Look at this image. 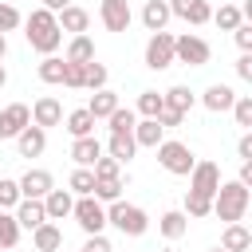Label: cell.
I'll return each mask as SVG.
<instances>
[{
	"instance_id": "obj_21",
	"label": "cell",
	"mask_w": 252,
	"mask_h": 252,
	"mask_svg": "<svg viewBox=\"0 0 252 252\" xmlns=\"http://www.w3.org/2000/svg\"><path fill=\"white\" fill-rule=\"evenodd\" d=\"M161 138H165V130L158 126V118H138V122H134V146H138V150H142V146H146V150H158Z\"/></svg>"
},
{
	"instance_id": "obj_30",
	"label": "cell",
	"mask_w": 252,
	"mask_h": 252,
	"mask_svg": "<svg viewBox=\"0 0 252 252\" xmlns=\"http://www.w3.org/2000/svg\"><path fill=\"white\" fill-rule=\"evenodd\" d=\"M63 59H67V63H91V59H94V43H91V35H71Z\"/></svg>"
},
{
	"instance_id": "obj_47",
	"label": "cell",
	"mask_w": 252,
	"mask_h": 252,
	"mask_svg": "<svg viewBox=\"0 0 252 252\" xmlns=\"http://www.w3.org/2000/svg\"><path fill=\"white\" fill-rule=\"evenodd\" d=\"M236 154H240V161H252V134H248V130L240 134V142H236Z\"/></svg>"
},
{
	"instance_id": "obj_15",
	"label": "cell",
	"mask_w": 252,
	"mask_h": 252,
	"mask_svg": "<svg viewBox=\"0 0 252 252\" xmlns=\"http://www.w3.org/2000/svg\"><path fill=\"white\" fill-rule=\"evenodd\" d=\"M232 102H236V91H232L228 83H213V87H205V94H201V106L213 110V114L232 110Z\"/></svg>"
},
{
	"instance_id": "obj_1",
	"label": "cell",
	"mask_w": 252,
	"mask_h": 252,
	"mask_svg": "<svg viewBox=\"0 0 252 252\" xmlns=\"http://www.w3.org/2000/svg\"><path fill=\"white\" fill-rule=\"evenodd\" d=\"M24 39H28L32 51H39V55H55L59 43H63V32H59V24H55V12L35 8V12L24 20Z\"/></svg>"
},
{
	"instance_id": "obj_52",
	"label": "cell",
	"mask_w": 252,
	"mask_h": 252,
	"mask_svg": "<svg viewBox=\"0 0 252 252\" xmlns=\"http://www.w3.org/2000/svg\"><path fill=\"white\" fill-rule=\"evenodd\" d=\"M209 252H224V248H220V244H217V248H209Z\"/></svg>"
},
{
	"instance_id": "obj_9",
	"label": "cell",
	"mask_w": 252,
	"mask_h": 252,
	"mask_svg": "<svg viewBox=\"0 0 252 252\" xmlns=\"http://www.w3.org/2000/svg\"><path fill=\"white\" fill-rule=\"evenodd\" d=\"M28 110H32V126H39V130H51V126L63 122V102L55 94H39Z\"/></svg>"
},
{
	"instance_id": "obj_22",
	"label": "cell",
	"mask_w": 252,
	"mask_h": 252,
	"mask_svg": "<svg viewBox=\"0 0 252 252\" xmlns=\"http://www.w3.org/2000/svg\"><path fill=\"white\" fill-rule=\"evenodd\" d=\"M158 232H161L165 240H181V236L189 232V217H185L181 209H165V213L158 217Z\"/></svg>"
},
{
	"instance_id": "obj_24",
	"label": "cell",
	"mask_w": 252,
	"mask_h": 252,
	"mask_svg": "<svg viewBox=\"0 0 252 252\" xmlns=\"http://www.w3.org/2000/svg\"><path fill=\"white\" fill-rule=\"evenodd\" d=\"M122 102H118V94L110 91V87H102V91H94L91 94V102H87V110H91V118L94 122H102V118H110L114 110H118Z\"/></svg>"
},
{
	"instance_id": "obj_36",
	"label": "cell",
	"mask_w": 252,
	"mask_h": 252,
	"mask_svg": "<svg viewBox=\"0 0 252 252\" xmlns=\"http://www.w3.org/2000/svg\"><path fill=\"white\" fill-rule=\"evenodd\" d=\"M35 75H39L43 83H63V59H59V55H43L39 67H35Z\"/></svg>"
},
{
	"instance_id": "obj_49",
	"label": "cell",
	"mask_w": 252,
	"mask_h": 252,
	"mask_svg": "<svg viewBox=\"0 0 252 252\" xmlns=\"http://www.w3.org/2000/svg\"><path fill=\"white\" fill-rule=\"evenodd\" d=\"M67 4H71V0H43V4H39V8H47V12H55V16H59V12H63V8H67Z\"/></svg>"
},
{
	"instance_id": "obj_3",
	"label": "cell",
	"mask_w": 252,
	"mask_h": 252,
	"mask_svg": "<svg viewBox=\"0 0 252 252\" xmlns=\"http://www.w3.org/2000/svg\"><path fill=\"white\" fill-rule=\"evenodd\" d=\"M106 224H114L122 236H146L150 232V213L142 205H130L122 197V201H110L106 205Z\"/></svg>"
},
{
	"instance_id": "obj_45",
	"label": "cell",
	"mask_w": 252,
	"mask_h": 252,
	"mask_svg": "<svg viewBox=\"0 0 252 252\" xmlns=\"http://www.w3.org/2000/svg\"><path fill=\"white\" fill-rule=\"evenodd\" d=\"M236 75H240L244 83H252V51H240V59H236Z\"/></svg>"
},
{
	"instance_id": "obj_4",
	"label": "cell",
	"mask_w": 252,
	"mask_h": 252,
	"mask_svg": "<svg viewBox=\"0 0 252 252\" xmlns=\"http://www.w3.org/2000/svg\"><path fill=\"white\" fill-rule=\"evenodd\" d=\"M193 150L185 146V142H177V138H161V146H158V165L165 169V173H173V177H189V169H193Z\"/></svg>"
},
{
	"instance_id": "obj_38",
	"label": "cell",
	"mask_w": 252,
	"mask_h": 252,
	"mask_svg": "<svg viewBox=\"0 0 252 252\" xmlns=\"http://www.w3.org/2000/svg\"><path fill=\"white\" fill-rule=\"evenodd\" d=\"M185 217H193V220H201V217H213V201L209 197H197V193H185V209H181Z\"/></svg>"
},
{
	"instance_id": "obj_26",
	"label": "cell",
	"mask_w": 252,
	"mask_h": 252,
	"mask_svg": "<svg viewBox=\"0 0 252 252\" xmlns=\"http://www.w3.org/2000/svg\"><path fill=\"white\" fill-rule=\"evenodd\" d=\"M220 248H224V252H248V248H252V232L244 228V220H240V224H224Z\"/></svg>"
},
{
	"instance_id": "obj_48",
	"label": "cell",
	"mask_w": 252,
	"mask_h": 252,
	"mask_svg": "<svg viewBox=\"0 0 252 252\" xmlns=\"http://www.w3.org/2000/svg\"><path fill=\"white\" fill-rule=\"evenodd\" d=\"M240 185H252V161H240V173H236Z\"/></svg>"
},
{
	"instance_id": "obj_33",
	"label": "cell",
	"mask_w": 252,
	"mask_h": 252,
	"mask_svg": "<svg viewBox=\"0 0 252 252\" xmlns=\"http://www.w3.org/2000/svg\"><path fill=\"white\" fill-rule=\"evenodd\" d=\"M161 110H165L161 91H142V94H138V106H134V114H138V118H158Z\"/></svg>"
},
{
	"instance_id": "obj_18",
	"label": "cell",
	"mask_w": 252,
	"mask_h": 252,
	"mask_svg": "<svg viewBox=\"0 0 252 252\" xmlns=\"http://www.w3.org/2000/svg\"><path fill=\"white\" fill-rule=\"evenodd\" d=\"M71 209H75V193H71V189H51V193L43 197L47 220H63V217H71Z\"/></svg>"
},
{
	"instance_id": "obj_19",
	"label": "cell",
	"mask_w": 252,
	"mask_h": 252,
	"mask_svg": "<svg viewBox=\"0 0 252 252\" xmlns=\"http://www.w3.org/2000/svg\"><path fill=\"white\" fill-rule=\"evenodd\" d=\"M12 217H16V224H20V228H39V224L47 220L43 201H32V197H20V205L12 209Z\"/></svg>"
},
{
	"instance_id": "obj_28",
	"label": "cell",
	"mask_w": 252,
	"mask_h": 252,
	"mask_svg": "<svg viewBox=\"0 0 252 252\" xmlns=\"http://www.w3.org/2000/svg\"><path fill=\"white\" fill-rule=\"evenodd\" d=\"M106 154H110L118 165H126V161L138 154V146H134V134H110V142H106Z\"/></svg>"
},
{
	"instance_id": "obj_50",
	"label": "cell",
	"mask_w": 252,
	"mask_h": 252,
	"mask_svg": "<svg viewBox=\"0 0 252 252\" xmlns=\"http://www.w3.org/2000/svg\"><path fill=\"white\" fill-rule=\"evenodd\" d=\"M4 55H8V35H0V63H4Z\"/></svg>"
},
{
	"instance_id": "obj_31",
	"label": "cell",
	"mask_w": 252,
	"mask_h": 252,
	"mask_svg": "<svg viewBox=\"0 0 252 252\" xmlns=\"http://www.w3.org/2000/svg\"><path fill=\"white\" fill-rule=\"evenodd\" d=\"M213 24H217L220 32H236V28L244 24V12H240L236 4H220V8L213 12Z\"/></svg>"
},
{
	"instance_id": "obj_6",
	"label": "cell",
	"mask_w": 252,
	"mask_h": 252,
	"mask_svg": "<svg viewBox=\"0 0 252 252\" xmlns=\"http://www.w3.org/2000/svg\"><path fill=\"white\" fill-rule=\"evenodd\" d=\"M75 224L87 232V236H98L106 228V205L94 201V197H75V209H71Z\"/></svg>"
},
{
	"instance_id": "obj_34",
	"label": "cell",
	"mask_w": 252,
	"mask_h": 252,
	"mask_svg": "<svg viewBox=\"0 0 252 252\" xmlns=\"http://www.w3.org/2000/svg\"><path fill=\"white\" fill-rule=\"evenodd\" d=\"M20 224H16V217L8 213V209H0V248H16L20 244Z\"/></svg>"
},
{
	"instance_id": "obj_27",
	"label": "cell",
	"mask_w": 252,
	"mask_h": 252,
	"mask_svg": "<svg viewBox=\"0 0 252 252\" xmlns=\"http://www.w3.org/2000/svg\"><path fill=\"white\" fill-rule=\"evenodd\" d=\"M126 181L130 177H94V201H102V205H110V201H122V189H126Z\"/></svg>"
},
{
	"instance_id": "obj_39",
	"label": "cell",
	"mask_w": 252,
	"mask_h": 252,
	"mask_svg": "<svg viewBox=\"0 0 252 252\" xmlns=\"http://www.w3.org/2000/svg\"><path fill=\"white\" fill-rule=\"evenodd\" d=\"M24 24V16H20V8L16 4H8V0H0V35H8V32H16Z\"/></svg>"
},
{
	"instance_id": "obj_23",
	"label": "cell",
	"mask_w": 252,
	"mask_h": 252,
	"mask_svg": "<svg viewBox=\"0 0 252 252\" xmlns=\"http://www.w3.org/2000/svg\"><path fill=\"white\" fill-rule=\"evenodd\" d=\"M161 102H165V110H173V114H189V110H193V102H197V94H193L185 83H177V87L161 91Z\"/></svg>"
},
{
	"instance_id": "obj_12",
	"label": "cell",
	"mask_w": 252,
	"mask_h": 252,
	"mask_svg": "<svg viewBox=\"0 0 252 252\" xmlns=\"http://www.w3.org/2000/svg\"><path fill=\"white\" fill-rule=\"evenodd\" d=\"M165 4H169V16H177V20L193 24V28H201V24H209V20H213L209 0H165Z\"/></svg>"
},
{
	"instance_id": "obj_11",
	"label": "cell",
	"mask_w": 252,
	"mask_h": 252,
	"mask_svg": "<svg viewBox=\"0 0 252 252\" xmlns=\"http://www.w3.org/2000/svg\"><path fill=\"white\" fill-rule=\"evenodd\" d=\"M98 20H102L106 32H126L130 20H134L130 0H102V4H98Z\"/></svg>"
},
{
	"instance_id": "obj_37",
	"label": "cell",
	"mask_w": 252,
	"mask_h": 252,
	"mask_svg": "<svg viewBox=\"0 0 252 252\" xmlns=\"http://www.w3.org/2000/svg\"><path fill=\"white\" fill-rule=\"evenodd\" d=\"M106 122H110V134H134V122H138V114H134L130 106H118V110H114Z\"/></svg>"
},
{
	"instance_id": "obj_13",
	"label": "cell",
	"mask_w": 252,
	"mask_h": 252,
	"mask_svg": "<svg viewBox=\"0 0 252 252\" xmlns=\"http://www.w3.org/2000/svg\"><path fill=\"white\" fill-rule=\"evenodd\" d=\"M16 185H20V197H32V201H43V197H47V193L55 189V177H51L47 169H28V173H24V177H20Z\"/></svg>"
},
{
	"instance_id": "obj_44",
	"label": "cell",
	"mask_w": 252,
	"mask_h": 252,
	"mask_svg": "<svg viewBox=\"0 0 252 252\" xmlns=\"http://www.w3.org/2000/svg\"><path fill=\"white\" fill-rule=\"evenodd\" d=\"M232 39H236L240 51H252V24H240V28L232 32Z\"/></svg>"
},
{
	"instance_id": "obj_8",
	"label": "cell",
	"mask_w": 252,
	"mask_h": 252,
	"mask_svg": "<svg viewBox=\"0 0 252 252\" xmlns=\"http://www.w3.org/2000/svg\"><path fill=\"white\" fill-rule=\"evenodd\" d=\"M146 67H150V71L173 67V35H169V32H154V35L146 39Z\"/></svg>"
},
{
	"instance_id": "obj_35",
	"label": "cell",
	"mask_w": 252,
	"mask_h": 252,
	"mask_svg": "<svg viewBox=\"0 0 252 252\" xmlns=\"http://www.w3.org/2000/svg\"><path fill=\"white\" fill-rule=\"evenodd\" d=\"M67 189H71L75 197H91V193H94V173H91V169H79V165H75V173L67 177Z\"/></svg>"
},
{
	"instance_id": "obj_43",
	"label": "cell",
	"mask_w": 252,
	"mask_h": 252,
	"mask_svg": "<svg viewBox=\"0 0 252 252\" xmlns=\"http://www.w3.org/2000/svg\"><path fill=\"white\" fill-rule=\"evenodd\" d=\"M91 173H94V177H122V165H118L110 154H102V158L91 165Z\"/></svg>"
},
{
	"instance_id": "obj_42",
	"label": "cell",
	"mask_w": 252,
	"mask_h": 252,
	"mask_svg": "<svg viewBox=\"0 0 252 252\" xmlns=\"http://www.w3.org/2000/svg\"><path fill=\"white\" fill-rule=\"evenodd\" d=\"M83 67H87V63H67V59H63V87L83 91Z\"/></svg>"
},
{
	"instance_id": "obj_17",
	"label": "cell",
	"mask_w": 252,
	"mask_h": 252,
	"mask_svg": "<svg viewBox=\"0 0 252 252\" xmlns=\"http://www.w3.org/2000/svg\"><path fill=\"white\" fill-rule=\"evenodd\" d=\"M98 158H102V142H98L94 134H91V138H75V142H71V161H75L79 169H91Z\"/></svg>"
},
{
	"instance_id": "obj_10",
	"label": "cell",
	"mask_w": 252,
	"mask_h": 252,
	"mask_svg": "<svg viewBox=\"0 0 252 252\" xmlns=\"http://www.w3.org/2000/svg\"><path fill=\"white\" fill-rule=\"evenodd\" d=\"M24 126H32V110L24 102H8L0 110V142H16V134Z\"/></svg>"
},
{
	"instance_id": "obj_32",
	"label": "cell",
	"mask_w": 252,
	"mask_h": 252,
	"mask_svg": "<svg viewBox=\"0 0 252 252\" xmlns=\"http://www.w3.org/2000/svg\"><path fill=\"white\" fill-rule=\"evenodd\" d=\"M106 79H110V71H106V63H98V59H91V63L83 67V91H102V87H106Z\"/></svg>"
},
{
	"instance_id": "obj_20",
	"label": "cell",
	"mask_w": 252,
	"mask_h": 252,
	"mask_svg": "<svg viewBox=\"0 0 252 252\" xmlns=\"http://www.w3.org/2000/svg\"><path fill=\"white\" fill-rule=\"evenodd\" d=\"M32 244H35V252H59L63 248V228L55 220H43L39 228H32Z\"/></svg>"
},
{
	"instance_id": "obj_7",
	"label": "cell",
	"mask_w": 252,
	"mask_h": 252,
	"mask_svg": "<svg viewBox=\"0 0 252 252\" xmlns=\"http://www.w3.org/2000/svg\"><path fill=\"white\" fill-rule=\"evenodd\" d=\"M217 189H220V165L217 161H193V169H189V193L213 201Z\"/></svg>"
},
{
	"instance_id": "obj_5",
	"label": "cell",
	"mask_w": 252,
	"mask_h": 252,
	"mask_svg": "<svg viewBox=\"0 0 252 252\" xmlns=\"http://www.w3.org/2000/svg\"><path fill=\"white\" fill-rule=\"evenodd\" d=\"M209 59H213V47H209L201 35H193V32L173 35V63H185V67H205Z\"/></svg>"
},
{
	"instance_id": "obj_41",
	"label": "cell",
	"mask_w": 252,
	"mask_h": 252,
	"mask_svg": "<svg viewBox=\"0 0 252 252\" xmlns=\"http://www.w3.org/2000/svg\"><path fill=\"white\" fill-rule=\"evenodd\" d=\"M16 205H20V185H16L12 177H0V209L12 213Z\"/></svg>"
},
{
	"instance_id": "obj_14",
	"label": "cell",
	"mask_w": 252,
	"mask_h": 252,
	"mask_svg": "<svg viewBox=\"0 0 252 252\" xmlns=\"http://www.w3.org/2000/svg\"><path fill=\"white\" fill-rule=\"evenodd\" d=\"M55 24H59V32H67V35H87V28H91V12L79 8V4H67V8L55 16Z\"/></svg>"
},
{
	"instance_id": "obj_51",
	"label": "cell",
	"mask_w": 252,
	"mask_h": 252,
	"mask_svg": "<svg viewBox=\"0 0 252 252\" xmlns=\"http://www.w3.org/2000/svg\"><path fill=\"white\" fill-rule=\"evenodd\" d=\"M4 83H8V67L0 63V87H4Z\"/></svg>"
},
{
	"instance_id": "obj_46",
	"label": "cell",
	"mask_w": 252,
	"mask_h": 252,
	"mask_svg": "<svg viewBox=\"0 0 252 252\" xmlns=\"http://www.w3.org/2000/svg\"><path fill=\"white\" fill-rule=\"evenodd\" d=\"M83 252H114V248H110V240H106V236L98 232V236H87V244H83Z\"/></svg>"
},
{
	"instance_id": "obj_53",
	"label": "cell",
	"mask_w": 252,
	"mask_h": 252,
	"mask_svg": "<svg viewBox=\"0 0 252 252\" xmlns=\"http://www.w3.org/2000/svg\"><path fill=\"white\" fill-rule=\"evenodd\" d=\"M158 252H173V248H158Z\"/></svg>"
},
{
	"instance_id": "obj_16",
	"label": "cell",
	"mask_w": 252,
	"mask_h": 252,
	"mask_svg": "<svg viewBox=\"0 0 252 252\" xmlns=\"http://www.w3.org/2000/svg\"><path fill=\"white\" fill-rule=\"evenodd\" d=\"M16 150H20V158H39V154L47 150V130L24 126V130L16 134Z\"/></svg>"
},
{
	"instance_id": "obj_40",
	"label": "cell",
	"mask_w": 252,
	"mask_h": 252,
	"mask_svg": "<svg viewBox=\"0 0 252 252\" xmlns=\"http://www.w3.org/2000/svg\"><path fill=\"white\" fill-rule=\"evenodd\" d=\"M232 118H236V126H252V94H236V102H232Z\"/></svg>"
},
{
	"instance_id": "obj_2",
	"label": "cell",
	"mask_w": 252,
	"mask_h": 252,
	"mask_svg": "<svg viewBox=\"0 0 252 252\" xmlns=\"http://www.w3.org/2000/svg\"><path fill=\"white\" fill-rule=\"evenodd\" d=\"M248 205H252V189L240 181H220V189L213 193V217H220L224 224H240Z\"/></svg>"
},
{
	"instance_id": "obj_25",
	"label": "cell",
	"mask_w": 252,
	"mask_h": 252,
	"mask_svg": "<svg viewBox=\"0 0 252 252\" xmlns=\"http://www.w3.org/2000/svg\"><path fill=\"white\" fill-rule=\"evenodd\" d=\"M169 20H173V16H169V4H165V0H146V8H142V24H146L150 35H154V32H165Z\"/></svg>"
},
{
	"instance_id": "obj_29",
	"label": "cell",
	"mask_w": 252,
	"mask_h": 252,
	"mask_svg": "<svg viewBox=\"0 0 252 252\" xmlns=\"http://www.w3.org/2000/svg\"><path fill=\"white\" fill-rule=\"evenodd\" d=\"M67 134H71V138H91V134H94V118H91L87 106H79V110L67 114Z\"/></svg>"
}]
</instances>
